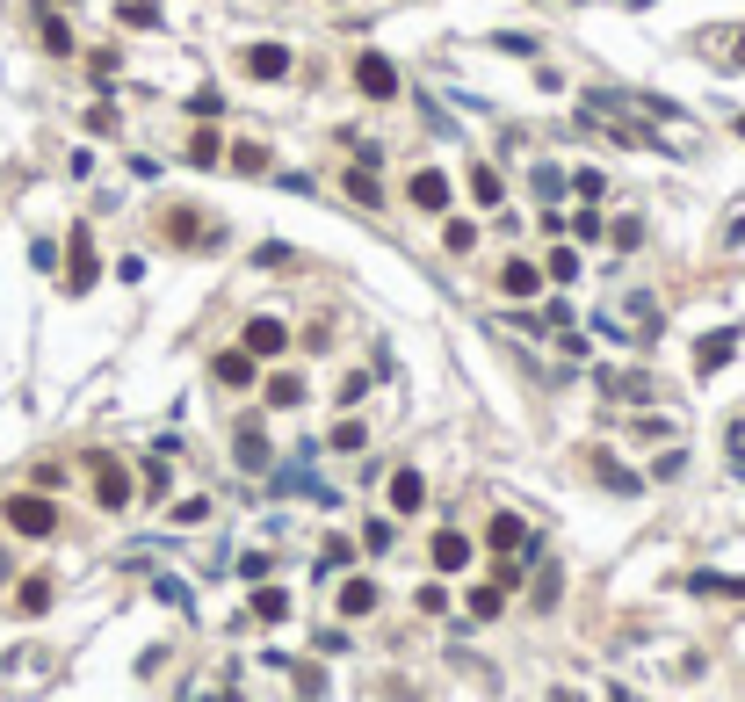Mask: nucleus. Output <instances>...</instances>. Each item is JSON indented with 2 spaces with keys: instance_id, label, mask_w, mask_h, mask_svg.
I'll list each match as a JSON object with an SVG mask.
<instances>
[{
  "instance_id": "9d476101",
  "label": "nucleus",
  "mask_w": 745,
  "mask_h": 702,
  "mask_svg": "<svg viewBox=\"0 0 745 702\" xmlns=\"http://www.w3.org/2000/svg\"><path fill=\"white\" fill-rule=\"evenodd\" d=\"M66 254H73V268H66V290H73V297H80V290H95V239H87V225H73Z\"/></svg>"
},
{
  "instance_id": "7ed1b4c3",
  "label": "nucleus",
  "mask_w": 745,
  "mask_h": 702,
  "mask_svg": "<svg viewBox=\"0 0 745 702\" xmlns=\"http://www.w3.org/2000/svg\"><path fill=\"white\" fill-rule=\"evenodd\" d=\"M239 348L254 355V362H268V355H283V348H290V326L275 319V312H254V319H246V333H239Z\"/></svg>"
},
{
  "instance_id": "f257e3e1",
  "label": "nucleus",
  "mask_w": 745,
  "mask_h": 702,
  "mask_svg": "<svg viewBox=\"0 0 745 702\" xmlns=\"http://www.w3.org/2000/svg\"><path fill=\"white\" fill-rule=\"evenodd\" d=\"M348 73H355V87H362L369 102H391V95H398V66H391L384 51H355Z\"/></svg>"
},
{
  "instance_id": "de8ad7c7",
  "label": "nucleus",
  "mask_w": 745,
  "mask_h": 702,
  "mask_svg": "<svg viewBox=\"0 0 745 702\" xmlns=\"http://www.w3.org/2000/svg\"><path fill=\"white\" fill-rule=\"evenodd\" d=\"M608 232H615V247H637V239H644V225H637V218H615Z\"/></svg>"
},
{
  "instance_id": "2eb2a0df",
  "label": "nucleus",
  "mask_w": 745,
  "mask_h": 702,
  "mask_svg": "<svg viewBox=\"0 0 745 702\" xmlns=\"http://www.w3.org/2000/svg\"><path fill=\"white\" fill-rule=\"evenodd\" d=\"M536 290H543V268H536V261H507V268H500V297L529 304Z\"/></svg>"
},
{
  "instance_id": "dca6fc26",
  "label": "nucleus",
  "mask_w": 745,
  "mask_h": 702,
  "mask_svg": "<svg viewBox=\"0 0 745 702\" xmlns=\"http://www.w3.org/2000/svg\"><path fill=\"white\" fill-rule=\"evenodd\" d=\"M377 601H384V594H377V579H348V587H340V601H333V608H340V616H348V623H362V616H377Z\"/></svg>"
},
{
  "instance_id": "49530a36",
  "label": "nucleus",
  "mask_w": 745,
  "mask_h": 702,
  "mask_svg": "<svg viewBox=\"0 0 745 702\" xmlns=\"http://www.w3.org/2000/svg\"><path fill=\"white\" fill-rule=\"evenodd\" d=\"M152 594H160L167 608H181V601H189V587H181V579H152Z\"/></svg>"
},
{
  "instance_id": "f3484780",
  "label": "nucleus",
  "mask_w": 745,
  "mask_h": 702,
  "mask_svg": "<svg viewBox=\"0 0 745 702\" xmlns=\"http://www.w3.org/2000/svg\"><path fill=\"white\" fill-rule=\"evenodd\" d=\"M304 399H312V384H304V377H290V370L268 377V406H275V413H297Z\"/></svg>"
},
{
  "instance_id": "c756f323",
  "label": "nucleus",
  "mask_w": 745,
  "mask_h": 702,
  "mask_svg": "<svg viewBox=\"0 0 745 702\" xmlns=\"http://www.w3.org/2000/svg\"><path fill=\"white\" fill-rule=\"evenodd\" d=\"M724 464H731V471L745 478V413H738V420L724 427Z\"/></svg>"
},
{
  "instance_id": "423d86ee",
  "label": "nucleus",
  "mask_w": 745,
  "mask_h": 702,
  "mask_svg": "<svg viewBox=\"0 0 745 702\" xmlns=\"http://www.w3.org/2000/svg\"><path fill=\"white\" fill-rule=\"evenodd\" d=\"M384 500H391L398 522H406V514H420V507H427V478H420L413 464H398V471H391V485H384Z\"/></svg>"
},
{
  "instance_id": "aec40b11",
  "label": "nucleus",
  "mask_w": 745,
  "mask_h": 702,
  "mask_svg": "<svg viewBox=\"0 0 745 702\" xmlns=\"http://www.w3.org/2000/svg\"><path fill=\"white\" fill-rule=\"evenodd\" d=\"M557 594H565V565H550V558H536V587H529V601H536V608H550Z\"/></svg>"
},
{
  "instance_id": "a18cd8bd",
  "label": "nucleus",
  "mask_w": 745,
  "mask_h": 702,
  "mask_svg": "<svg viewBox=\"0 0 745 702\" xmlns=\"http://www.w3.org/2000/svg\"><path fill=\"white\" fill-rule=\"evenodd\" d=\"M167 485H174L167 464H152V471H145V500H167Z\"/></svg>"
},
{
  "instance_id": "ea45409f",
  "label": "nucleus",
  "mask_w": 745,
  "mask_h": 702,
  "mask_svg": "<svg viewBox=\"0 0 745 702\" xmlns=\"http://www.w3.org/2000/svg\"><path fill=\"white\" fill-rule=\"evenodd\" d=\"M637 442H673V420H659V413H644V420H637Z\"/></svg>"
},
{
  "instance_id": "1a4fd4ad",
  "label": "nucleus",
  "mask_w": 745,
  "mask_h": 702,
  "mask_svg": "<svg viewBox=\"0 0 745 702\" xmlns=\"http://www.w3.org/2000/svg\"><path fill=\"white\" fill-rule=\"evenodd\" d=\"M586 471H594V478L608 485V493H623V500H630V493H644V478H637L630 464H615L608 449H586Z\"/></svg>"
},
{
  "instance_id": "39448f33",
  "label": "nucleus",
  "mask_w": 745,
  "mask_h": 702,
  "mask_svg": "<svg viewBox=\"0 0 745 702\" xmlns=\"http://www.w3.org/2000/svg\"><path fill=\"white\" fill-rule=\"evenodd\" d=\"M239 73L275 87V80H290V51H283V44H246V51H239Z\"/></svg>"
},
{
  "instance_id": "c03bdc74",
  "label": "nucleus",
  "mask_w": 745,
  "mask_h": 702,
  "mask_svg": "<svg viewBox=\"0 0 745 702\" xmlns=\"http://www.w3.org/2000/svg\"><path fill=\"white\" fill-rule=\"evenodd\" d=\"M572 189H579V196H586V203H594V196H601V189H608V181H601V174H594V167H579V174H572Z\"/></svg>"
},
{
  "instance_id": "bb28decb",
  "label": "nucleus",
  "mask_w": 745,
  "mask_h": 702,
  "mask_svg": "<svg viewBox=\"0 0 745 702\" xmlns=\"http://www.w3.org/2000/svg\"><path fill=\"white\" fill-rule=\"evenodd\" d=\"M116 22H123V29H160V0H123Z\"/></svg>"
},
{
  "instance_id": "58836bf2",
  "label": "nucleus",
  "mask_w": 745,
  "mask_h": 702,
  "mask_svg": "<svg viewBox=\"0 0 745 702\" xmlns=\"http://www.w3.org/2000/svg\"><path fill=\"white\" fill-rule=\"evenodd\" d=\"M217 109H225V95H217V87H196V95H189V116H203V124H210Z\"/></svg>"
},
{
  "instance_id": "2f4dec72",
  "label": "nucleus",
  "mask_w": 745,
  "mask_h": 702,
  "mask_svg": "<svg viewBox=\"0 0 745 702\" xmlns=\"http://www.w3.org/2000/svg\"><path fill=\"white\" fill-rule=\"evenodd\" d=\"M391 536H398V514H377V522L362 529V551H391Z\"/></svg>"
},
{
  "instance_id": "f03ea898",
  "label": "nucleus",
  "mask_w": 745,
  "mask_h": 702,
  "mask_svg": "<svg viewBox=\"0 0 745 702\" xmlns=\"http://www.w3.org/2000/svg\"><path fill=\"white\" fill-rule=\"evenodd\" d=\"M8 529H15V536H51V529H58V507H51L44 493H15V500H8Z\"/></svg>"
},
{
  "instance_id": "20e7f679",
  "label": "nucleus",
  "mask_w": 745,
  "mask_h": 702,
  "mask_svg": "<svg viewBox=\"0 0 745 702\" xmlns=\"http://www.w3.org/2000/svg\"><path fill=\"white\" fill-rule=\"evenodd\" d=\"M406 203H413V210H427V218H442V210H449V174H442V167H413Z\"/></svg>"
},
{
  "instance_id": "7c9ffc66",
  "label": "nucleus",
  "mask_w": 745,
  "mask_h": 702,
  "mask_svg": "<svg viewBox=\"0 0 745 702\" xmlns=\"http://www.w3.org/2000/svg\"><path fill=\"white\" fill-rule=\"evenodd\" d=\"M22 616H44V608H51V579H22Z\"/></svg>"
},
{
  "instance_id": "4c0bfd02",
  "label": "nucleus",
  "mask_w": 745,
  "mask_h": 702,
  "mask_svg": "<svg viewBox=\"0 0 745 702\" xmlns=\"http://www.w3.org/2000/svg\"><path fill=\"white\" fill-rule=\"evenodd\" d=\"M203 514H210V500H203V493H189V500H174V522H181V529H196Z\"/></svg>"
},
{
  "instance_id": "c85d7f7f",
  "label": "nucleus",
  "mask_w": 745,
  "mask_h": 702,
  "mask_svg": "<svg viewBox=\"0 0 745 702\" xmlns=\"http://www.w3.org/2000/svg\"><path fill=\"white\" fill-rule=\"evenodd\" d=\"M688 594H731V601H745V579H717V572H695V579H688Z\"/></svg>"
},
{
  "instance_id": "8fccbe9b",
  "label": "nucleus",
  "mask_w": 745,
  "mask_h": 702,
  "mask_svg": "<svg viewBox=\"0 0 745 702\" xmlns=\"http://www.w3.org/2000/svg\"><path fill=\"white\" fill-rule=\"evenodd\" d=\"M731 131H738V138H745V116H731Z\"/></svg>"
},
{
  "instance_id": "c9c22d12",
  "label": "nucleus",
  "mask_w": 745,
  "mask_h": 702,
  "mask_svg": "<svg viewBox=\"0 0 745 702\" xmlns=\"http://www.w3.org/2000/svg\"><path fill=\"white\" fill-rule=\"evenodd\" d=\"M369 384H377V377H369V370H348V377H340V391H333V399H340V406H355V399H362Z\"/></svg>"
},
{
  "instance_id": "79ce46f5",
  "label": "nucleus",
  "mask_w": 745,
  "mask_h": 702,
  "mask_svg": "<svg viewBox=\"0 0 745 702\" xmlns=\"http://www.w3.org/2000/svg\"><path fill=\"white\" fill-rule=\"evenodd\" d=\"M290 666H297V688H304V695H326V674H319V666H304V659H290Z\"/></svg>"
},
{
  "instance_id": "3c124183",
  "label": "nucleus",
  "mask_w": 745,
  "mask_h": 702,
  "mask_svg": "<svg viewBox=\"0 0 745 702\" xmlns=\"http://www.w3.org/2000/svg\"><path fill=\"white\" fill-rule=\"evenodd\" d=\"M333 8H340V0H333Z\"/></svg>"
},
{
  "instance_id": "a878e982",
  "label": "nucleus",
  "mask_w": 745,
  "mask_h": 702,
  "mask_svg": "<svg viewBox=\"0 0 745 702\" xmlns=\"http://www.w3.org/2000/svg\"><path fill=\"white\" fill-rule=\"evenodd\" d=\"M543 283H579V254L572 247H550L543 254Z\"/></svg>"
},
{
  "instance_id": "473e14b6",
  "label": "nucleus",
  "mask_w": 745,
  "mask_h": 702,
  "mask_svg": "<svg viewBox=\"0 0 745 702\" xmlns=\"http://www.w3.org/2000/svg\"><path fill=\"white\" fill-rule=\"evenodd\" d=\"M326 442H333L340 456H355V449L369 442V427H362V420H340V427H333V435H326Z\"/></svg>"
},
{
  "instance_id": "a19ab883",
  "label": "nucleus",
  "mask_w": 745,
  "mask_h": 702,
  "mask_svg": "<svg viewBox=\"0 0 745 702\" xmlns=\"http://www.w3.org/2000/svg\"><path fill=\"white\" fill-rule=\"evenodd\" d=\"M492 44H500V51H514V58H536V37H521V29H500Z\"/></svg>"
},
{
  "instance_id": "393cba45",
  "label": "nucleus",
  "mask_w": 745,
  "mask_h": 702,
  "mask_svg": "<svg viewBox=\"0 0 745 702\" xmlns=\"http://www.w3.org/2000/svg\"><path fill=\"white\" fill-rule=\"evenodd\" d=\"M442 247H449V254H471V247H478V225H471V218H449V210H442Z\"/></svg>"
},
{
  "instance_id": "ddd939ff",
  "label": "nucleus",
  "mask_w": 745,
  "mask_h": 702,
  "mask_svg": "<svg viewBox=\"0 0 745 702\" xmlns=\"http://www.w3.org/2000/svg\"><path fill=\"white\" fill-rule=\"evenodd\" d=\"M232 435H239V442H232V456H239V471H268V464H275V449H268V435H261L254 420H246V427H232Z\"/></svg>"
},
{
  "instance_id": "e433bc0d",
  "label": "nucleus",
  "mask_w": 745,
  "mask_h": 702,
  "mask_svg": "<svg viewBox=\"0 0 745 702\" xmlns=\"http://www.w3.org/2000/svg\"><path fill=\"white\" fill-rule=\"evenodd\" d=\"M680 471H688V449H666V456H659V464H651V478H659V485H673Z\"/></svg>"
},
{
  "instance_id": "4468645a",
  "label": "nucleus",
  "mask_w": 745,
  "mask_h": 702,
  "mask_svg": "<svg viewBox=\"0 0 745 702\" xmlns=\"http://www.w3.org/2000/svg\"><path fill=\"white\" fill-rule=\"evenodd\" d=\"M167 239H174V247H203V239H217V232L203 225V210L174 203V210H167Z\"/></svg>"
},
{
  "instance_id": "412c9836",
  "label": "nucleus",
  "mask_w": 745,
  "mask_h": 702,
  "mask_svg": "<svg viewBox=\"0 0 745 702\" xmlns=\"http://www.w3.org/2000/svg\"><path fill=\"white\" fill-rule=\"evenodd\" d=\"M340 189H348L355 203H369V210L384 203V189H377V167H348V174H340Z\"/></svg>"
},
{
  "instance_id": "6ab92c4d",
  "label": "nucleus",
  "mask_w": 745,
  "mask_h": 702,
  "mask_svg": "<svg viewBox=\"0 0 745 702\" xmlns=\"http://www.w3.org/2000/svg\"><path fill=\"white\" fill-rule=\"evenodd\" d=\"M355 558H362V551H355L348 536H326V543H319V579H333V572H348Z\"/></svg>"
},
{
  "instance_id": "0eeeda50",
  "label": "nucleus",
  "mask_w": 745,
  "mask_h": 702,
  "mask_svg": "<svg viewBox=\"0 0 745 702\" xmlns=\"http://www.w3.org/2000/svg\"><path fill=\"white\" fill-rule=\"evenodd\" d=\"M427 558H434V572H471V536L463 529H434V543H427Z\"/></svg>"
},
{
  "instance_id": "09e8293b",
  "label": "nucleus",
  "mask_w": 745,
  "mask_h": 702,
  "mask_svg": "<svg viewBox=\"0 0 745 702\" xmlns=\"http://www.w3.org/2000/svg\"><path fill=\"white\" fill-rule=\"evenodd\" d=\"M731 58H738V66H745V37H738V44H731Z\"/></svg>"
},
{
  "instance_id": "4be33fe9",
  "label": "nucleus",
  "mask_w": 745,
  "mask_h": 702,
  "mask_svg": "<svg viewBox=\"0 0 745 702\" xmlns=\"http://www.w3.org/2000/svg\"><path fill=\"white\" fill-rule=\"evenodd\" d=\"M246 608H254L261 623H283V616H290V594H283V587H261V579H254V601H246Z\"/></svg>"
},
{
  "instance_id": "f704fd0d",
  "label": "nucleus",
  "mask_w": 745,
  "mask_h": 702,
  "mask_svg": "<svg viewBox=\"0 0 745 702\" xmlns=\"http://www.w3.org/2000/svg\"><path fill=\"white\" fill-rule=\"evenodd\" d=\"M44 51H51V58H66V51H73V29H66V22H58V15L44 22Z\"/></svg>"
},
{
  "instance_id": "f8f14e48",
  "label": "nucleus",
  "mask_w": 745,
  "mask_h": 702,
  "mask_svg": "<svg viewBox=\"0 0 745 702\" xmlns=\"http://www.w3.org/2000/svg\"><path fill=\"white\" fill-rule=\"evenodd\" d=\"M210 377L225 384V391H246V384H254V355H246V348H217L210 355Z\"/></svg>"
},
{
  "instance_id": "a211bd4d",
  "label": "nucleus",
  "mask_w": 745,
  "mask_h": 702,
  "mask_svg": "<svg viewBox=\"0 0 745 702\" xmlns=\"http://www.w3.org/2000/svg\"><path fill=\"white\" fill-rule=\"evenodd\" d=\"M471 203H478V210H507V181H500V167H471Z\"/></svg>"
},
{
  "instance_id": "6e6552de",
  "label": "nucleus",
  "mask_w": 745,
  "mask_h": 702,
  "mask_svg": "<svg viewBox=\"0 0 745 702\" xmlns=\"http://www.w3.org/2000/svg\"><path fill=\"white\" fill-rule=\"evenodd\" d=\"M87 471H95V507H123V500H131V478H123V464H116V456H95V464H87Z\"/></svg>"
},
{
  "instance_id": "b1692460",
  "label": "nucleus",
  "mask_w": 745,
  "mask_h": 702,
  "mask_svg": "<svg viewBox=\"0 0 745 702\" xmlns=\"http://www.w3.org/2000/svg\"><path fill=\"white\" fill-rule=\"evenodd\" d=\"M463 608H471L478 623H492V616L507 608V587H500V579H492V587H471V601H463Z\"/></svg>"
},
{
  "instance_id": "37998d69",
  "label": "nucleus",
  "mask_w": 745,
  "mask_h": 702,
  "mask_svg": "<svg viewBox=\"0 0 745 702\" xmlns=\"http://www.w3.org/2000/svg\"><path fill=\"white\" fill-rule=\"evenodd\" d=\"M283 261H297V254H290V247H283V239H268V247H261V254H254V268H283Z\"/></svg>"
},
{
  "instance_id": "9b49d317",
  "label": "nucleus",
  "mask_w": 745,
  "mask_h": 702,
  "mask_svg": "<svg viewBox=\"0 0 745 702\" xmlns=\"http://www.w3.org/2000/svg\"><path fill=\"white\" fill-rule=\"evenodd\" d=\"M731 355H738V326H717V333H702V348H695V377H717Z\"/></svg>"
},
{
  "instance_id": "72a5a7b5",
  "label": "nucleus",
  "mask_w": 745,
  "mask_h": 702,
  "mask_svg": "<svg viewBox=\"0 0 745 702\" xmlns=\"http://www.w3.org/2000/svg\"><path fill=\"white\" fill-rule=\"evenodd\" d=\"M608 399H651V377H608Z\"/></svg>"
},
{
  "instance_id": "cd10ccee",
  "label": "nucleus",
  "mask_w": 745,
  "mask_h": 702,
  "mask_svg": "<svg viewBox=\"0 0 745 702\" xmlns=\"http://www.w3.org/2000/svg\"><path fill=\"white\" fill-rule=\"evenodd\" d=\"M217 160H225V138H217V131H196V138H189V167H217Z\"/></svg>"
},
{
  "instance_id": "5701e85b",
  "label": "nucleus",
  "mask_w": 745,
  "mask_h": 702,
  "mask_svg": "<svg viewBox=\"0 0 745 702\" xmlns=\"http://www.w3.org/2000/svg\"><path fill=\"white\" fill-rule=\"evenodd\" d=\"M225 160H232V174H268V145H261V138H239Z\"/></svg>"
}]
</instances>
